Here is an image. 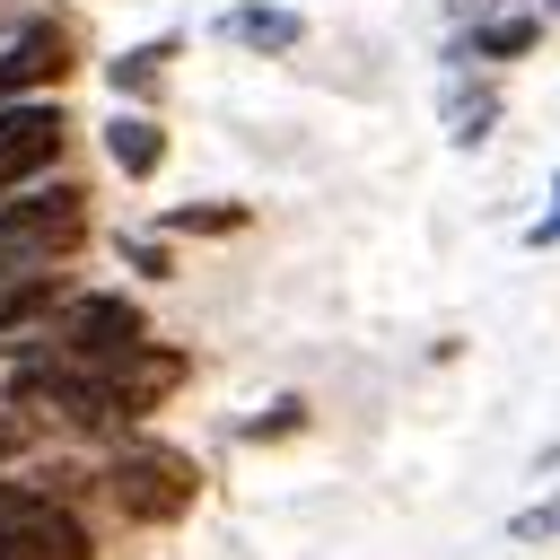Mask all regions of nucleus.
Segmentation results:
<instances>
[{
    "label": "nucleus",
    "instance_id": "nucleus-1",
    "mask_svg": "<svg viewBox=\"0 0 560 560\" xmlns=\"http://www.w3.org/2000/svg\"><path fill=\"white\" fill-rule=\"evenodd\" d=\"M79 236H88V192H79V184L0 192V271H35V262H61Z\"/></svg>",
    "mask_w": 560,
    "mask_h": 560
},
{
    "label": "nucleus",
    "instance_id": "nucleus-2",
    "mask_svg": "<svg viewBox=\"0 0 560 560\" xmlns=\"http://www.w3.org/2000/svg\"><path fill=\"white\" fill-rule=\"evenodd\" d=\"M105 499H114L131 525H175V516L201 499V472H192V455H175V446H122V455L105 464Z\"/></svg>",
    "mask_w": 560,
    "mask_h": 560
},
{
    "label": "nucleus",
    "instance_id": "nucleus-3",
    "mask_svg": "<svg viewBox=\"0 0 560 560\" xmlns=\"http://www.w3.org/2000/svg\"><path fill=\"white\" fill-rule=\"evenodd\" d=\"M52 341H70L88 368H105V359H122V350L149 341V315H140L131 298H70V306L52 315Z\"/></svg>",
    "mask_w": 560,
    "mask_h": 560
},
{
    "label": "nucleus",
    "instance_id": "nucleus-4",
    "mask_svg": "<svg viewBox=\"0 0 560 560\" xmlns=\"http://www.w3.org/2000/svg\"><path fill=\"white\" fill-rule=\"evenodd\" d=\"M0 516H9V534H18V560H96L88 534H79V516H70L52 490L0 481Z\"/></svg>",
    "mask_w": 560,
    "mask_h": 560
},
{
    "label": "nucleus",
    "instance_id": "nucleus-5",
    "mask_svg": "<svg viewBox=\"0 0 560 560\" xmlns=\"http://www.w3.org/2000/svg\"><path fill=\"white\" fill-rule=\"evenodd\" d=\"M52 158H61V105L0 96V192H18L26 175H44Z\"/></svg>",
    "mask_w": 560,
    "mask_h": 560
},
{
    "label": "nucleus",
    "instance_id": "nucleus-6",
    "mask_svg": "<svg viewBox=\"0 0 560 560\" xmlns=\"http://www.w3.org/2000/svg\"><path fill=\"white\" fill-rule=\"evenodd\" d=\"M105 385H114V402L140 420V411H158V402L184 385V350H158V341H140V350L105 359Z\"/></svg>",
    "mask_w": 560,
    "mask_h": 560
},
{
    "label": "nucleus",
    "instance_id": "nucleus-7",
    "mask_svg": "<svg viewBox=\"0 0 560 560\" xmlns=\"http://www.w3.org/2000/svg\"><path fill=\"white\" fill-rule=\"evenodd\" d=\"M52 79H70V26H26L9 52H0V96H35V88H52Z\"/></svg>",
    "mask_w": 560,
    "mask_h": 560
},
{
    "label": "nucleus",
    "instance_id": "nucleus-8",
    "mask_svg": "<svg viewBox=\"0 0 560 560\" xmlns=\"http://www.w3.org/2000/svg\"><path fill=\"white\" fill-rule=\"evenodd\" d=\"M70 306V289H61V271L52 262H35V271H9L0 280V332H35V324H52Z\"/></svg>",
    "mask_w": 560,
    "mask_h": 560
},
{
    "label": "nucleus",
    "instance_id": "nucleus-9",
    "mask_svg": "<svg viewBox=\"0 0 560 560\" xmlns=\"http://www.w3.org/2000/svg\"><path fill=\"white\" fill-rule=\"evenodd\" d=\"M105 158H114L122 175H158V166H166V131H158L149 114H114V122H105Z\"/></svg>",
    "mask_w": 560,
    "mask_h": 560
},
{
    "label": "nucleus",
    "instance_id": "nucleus-10",
    "mask_svg": "<svg viewBox=\"0 0 560 560\" xmlns=\"http://www.w3.org/2000/svg\"><path fill=\"white\" fill-rule=\"evenodd\" d=\"M534 35H542V18L516 9V18H481L472 35H455V52L464 61H516V52H534Z\"/></svg>",
    "mask_w": 560,
    "mask_h": 560
},
{
    "label": "nucleus",
    "instance_id": "nucleus-11",
    "mask_svg": "<svg viewBox=\"0 0 560 560\" xmlns=\"http://www.w3.org/2000/svg\"><path fill=\"white\" fill-rule=\"evenodd\" d=\"M219 35H228V44H254V52H298V35H306V26H298L289 9H228V18H219Z\"/></svg>",
    "mask_w": 560,
    "mask_h": 560
},
{
    "label": "nucleus",
    "instance_id": "nucleus-12",
    "mask_svg": "<svg viewBox=\"0 0 560 560\" xmlns=\"http://www.w3.org/2000/svg\"><path fill=\"white\" fill-rule=\"evenodd\" d=\"M166 52H175V35H158V44H131V52H122L105 79H114L122 96H149V88H158V70H166Z\"/></svg>",
    "mask_w": 560,
    "mask_h": 560
},
{
    "label": "nucleus",
    "instance_id": "nucleus-13",
    "mask_svg": "<svg viewBox=\"0 0 560 560\" xmlns=\"http://www.w3.org/2000/svg\"><path fill=\"white\" fill-rule=\"evenodd\" d=\"M166 228L175 236H228V228H245V210L236 201H192V210H166Z\"/></svg>",
    "mask_w": 560,
    "mask_h": 560
},
{
    "label": "nucleus",
    "instance_id": "nucleus-14",
    "mask_svg": "<svg viewBox=\"0 0 560 560\" xmlns=\"http://www.w3.org/2000/svg\"><path fill=\"white\" fill-rule=\"evenodd\" d=\"M289 429H306V402H271V411L245 420V438H289Z\"/></svg>",
    "mask_w": 560,
    "mask_h": 560
},
{
    "label": "nucleus",
    "instance_id": "nucleus-15",
    "mask_svg": "<svg viewBox=\"0 0 560 560\" xmlns=\"http://www.w3.org/2000/svg\"><path fill=\"white\" fill-rule=\"evenodd\" d=\"M542 534H560V499H551V508H525V516H508V542H542Z\"/></svg>",
    "mask_w": 560,
    "mask_h": 560
},
{
    "label": "nucleus",
    "instance_id": "nucleus-16",
    "mask_svg": "<svg viewBox=\"0 0 560 560\" xmlns=\"http://www.w3.org/2000/svg\"><path fill=\"white\" fill-rule=\"evenodd\" d=\"M122 254H131V271H140V280H166V271H175V262H166V245H149V236H131Z\"/></svg>",
    "mask_w": 560,
    "mask_h": 560
},
{
    "label": "nucleus",
    "instance_id": "nucleus-17",
    "mask_svg": "<svg viewBox=\"0 0 560 560\" xmlns=\"http://www.w3.org/2000/svg\"><path fill=\"white\" fill-rule=\"evenodd\" d=\"M481 131H490V96H464V122H455V140H464V149H472V140H481Z\"/></svg>",
    "mask_w": 560,
    "mask_h": 560
},
{
    "label": "nucleus",
    "instance_id": "nucleus-18",
    "mask_svg": "<svg viewBox=\"0 0 560 560\" xmlns=\"http://www.w3.org/2000/svg\"><path fill=\"white\" fill-rule=\"evenodd\" d=\"M9 455H26V411H9V420H0V464H9Z\"/></svg>",
    "mask_w": 560,
    "mask_h": 560
},
{
    "label": "nucleus",
    "instance_id": "nucleus-19",
    "mask_svg": "<svg viewBox=\"0 0 560 560\" xmlns=\"http://www.w3.org/2000/svg\"><path fill=\"white\" fill-rule=\"evenodd\" d=\"M551 192H560V184H551ZM534 236H542V245H551V236H560V210H551V219H542V228H534Z\"/></svg>",
    "mask_w": 560,
    "mask_h": 560
},
{
    "label": "nucleus",
    "instance_id": "nucleus-20",
    "mask_svg": "<svg viewBox=\"0 0 560 560\" xmlns=\"http://www.w3.org/2000/svg\"><path fill=\"white\" fill-rule=\"evenodd\" d=\"M542 9H551V18H560V0H542Z\"/></svg>",
    "mask_w": 560,
    "mask_h": 560
}]
</instances>
